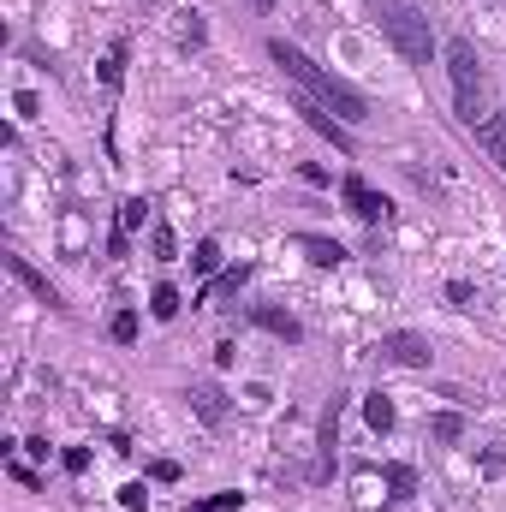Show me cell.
Listing matches in <instances>:
<instances>
[{
	"instance_id": "obj_29",
	"label": "cell",
	"mask_w": 506,
	"mask_h": 512,
	"mask_svg": "<svg viewBox=\"0 0 506 512\" xmlns=\"http://www.w3.org/2000/svg\"><path fill=\"white\" fill-rule=\"evenodd\" d=\"M245 6H251V12H274V0H245Z\"/></svg>"
},
{
	"instance_id": "obj_11",
	"label": "cell",
	"mask_w": 506,
	"mask_h": 512,
	"mask_svg": "<svg viewBox=\"0 0 506 512\" xmlns=\"http://www.w3.org/2000/svg\"><path fill=\"white\" fill-rule=\"evenodd\" d=\"M471 137H477V149L506 173V114H483V120L471 126Z\"/></svg>"
},
{
	"instance_id": "obj_9",
	"label": "cell",
	"mask_w": 506,
	"mask_h": 512,
	"mask_svg": "<svg viewBox=\"0 0 506 512\" xmlns=\"http://www.w3.org/2000/svg\"><path fill=\"white\" fill-rule=\"evenodd\" d=\"M185 399H191L197 423H209V429H221V423H227V393H221L215 382H191V387H185Z\"/></svg>"
},
{
	"instance_id": "obj_15",
	"label": "cell",
	"mask_w": 506,
	"mask_h": 512,
	"mask_svg": "<svg viewBox=\"0 0 506 512\" xmlns=\"http://www.w3.org/2000/svg\"><path fill=\"white\" fill-rule=\"evenodd\" d=\"M364 423H370V429H376V435H387V429H393V423H399V411H393V399H387V393H370V399H364Z\"/></svg>"
},
{
	"instance_id": "obj_8",
	"label": "cell",
	"mask_w": 506,
	"mask_h": 512,
	"mask_svg": "<svg viewBox=\"0 0 506 512\" xmlns=\"http://www.w3.org/2000/svg\"><path fill=\"white\" fill-rule=\"evenodd\" d=\"M149 227V197H126L120 203V227H114V239H108V256H126L131 239Z\"/></svg>"
},
{
	"instance_id": "obj_19",
	"label": "cell",
	"mask_w": 506,
	"mask_h": 512,
	"mask_svg": "<svg viewBox=\"0 0 506 512\" xmlns=\"http://www.w3.org/2000/svg\"><path fill=\"white\" fill-rule=\"evenodd\" d=\"M429 435H435V441H459V435H465V417H459V411H435V417H429Z\"/></svg>"
},
{
	"instance_id": "obj_27",
	"label": "cell",
	"mask_w": 506,
	"mask_h": 512,
	"mask_svg": "<svg viewBox=\"0 0 506 512\" xmlns=\"http://www.w3.org/2000/svg\"><path fill=\"white\" fill-rule=\"evenodd\" d=\"M12 108H18L24 120H36V114H42V102H36V90H18V96H12Z\"/></svg>"
},
{
	"instance_id": "obj_5",
	"label": "cell",
	"mask_w": 506,
	"mask_h": 512,
	"mask_svg": "<svg viewBox=\"0 0 506 512\" xmlns=\"http://www.w3.org/2000/svg\"><path fill=\"white\" fill-rule=\"evenodd\" d=\"M292 114H304V126L316 131V137H328L340 155H352V126H346V120H334L316 96H292Z\"/></svg>"
},
{
	"instance_id": "obj_2",
	"label": "cell",
	"mask_w": 506,
	"mask_h": 512,
	"mask_svg": "<svg viewBox=\"0 0 506 512\" xmlns=\"http://www.w3.org/2000/svg\"><path fill=\"white\" fill-rule=\"evenodd\" d=\"M376 18H381L387 48H393L405 66H429V60H435V30H429V18H423L417 0H381Z\"/></svg>"
},
{
	"instance_id": "obj_24",
	"label": "cell",
	"mask_w": 506,
	"mask_h": 512,
	"mask_svg": "<svg viewBox=\"0 0 506 512\" xmlns=\"http://www.w3.org/2000/svg\"><path fill=\"white\" fill-rule=\"evenodd\" d=\"M120 507L143 512V507H149V483H126V489H120Z\"/></svg>"
},
{
	"instance_id": "obj_3",
	"label": "cell",
	"mask_w": 506,
	"mask_h": 512,
	"mask_svg": "<svg viewBox=\"0 0 506 512\" xmlns=\"http://www.w3.org/2000/svg\"><path fill=\"white\" fill-rule=\"evenodd\" d=\"M447 78H453V108L465 126H477V108H483V60H477V42L471 36H453L447 48Z\"/></svg>"
},
{
	"instance_id": "obj_14",
	"label": "cell",
	"mask_w": 506,
	"mask_h": 512,
	"mask_svg": "<svg viewBox=\"0 0 506 512\" xmlns=\"http://www.w3.org/2000/svg\"><path fill=\"white\" fill-rule=\"evenodd\" d=\"M381 483H387V495H393V501H411V495H417V471H411L405 459L381 465Z\"/></svg>"
},
{
	"instance_id": "obj_12",
	"label": "cell",
	"mask_w": 506,
	"mask_h": 512,
	"mask_svg": "<svg viewBox=\"0 0 506 512\" xmlns=\"http://www.w3.org/2000/svg\"><path fill=\"white\" fill-rule=\"evenodd\" d=\"M334 435H340V393L322 411V459L310 465V483H328V471H334Z\"/></svg>"
},
{
	"instance_id": "obj_22",
	"label": "cell",
	"mask_w": 506,
	"mask_h": 512,
	"mask_svg": "<svg viewBox=\"0 0 506 512\" xmlns=\"http://www.w3.org/2000/svg\"><path fill=\"white\" fill-rule=\"evenodd\" d=\"M191 268H197V274H215V268H221V245H215V239H203V245L191 251Z\"/></svg>"
},
{
	"instance_id": "obj_1",
	"label": "cell",
	"mask_w": 506,
	"mask_h": 512,
	"mask_svg": "<svg viewBox=\"0 0 506 512\" xmlns=\"http://www.w3.org/2000/svg\"><path fill=\"white\" fill-rule=\"evenodd\" d=\"M268 60H274V66H280V72H286V78H292L304 96H316V102H322L334 120H346V126H364V120H370V96H364V90H352L346 78L322 72V66H316V60H310L298 42H286V36H268Z\"/></svg>"
},
{
	"instance_id": "obj_17",
	"label": "cell",
	"mask_w": 506,
	"mask_h": 512,
	"mask_svg": "<svg viewBox=\"0 0 506 512\" xmlns=\"http://www.w3.org/2000/svg\"><path fill=\"white\" fill-rule=\"evenodd\" d=\"M245 280H251V262H239V268H227V274H221V280H215V286H203V292H197V304H209V298H215V292H239V286H245Z\"/></svg>"
},
{
	"instance_id": "obj_21",
	"label": "cell",
	"mask_w": 506,
	"mask_h": 512,
	"mask_svg": "<svg viewBox=\"0 0 506 512\" xmlns=\"http://www.w3.org/2000/svg\"><path fill=\"white\" fill-rule=\"evenodd\" d=\"M239 489H221V495H209V501H191V512H239Z\"/></svg>"
},
{
	"instance_id": "obj_16",
	"label": "cell",
	"mask_w": 506,
	"mask_h": 512,
	"mask_svg": "<svg viewBox=\"0 0 506 512\" xmlns=\"http://www.w3.org/2000/svg\"><path fill=\"white\" fill-rule=\"evenodd\" d=\"M102 84H108V90L126 84V42H114V48L102 54Z\"/></svg>"
},
{
	"instance_id": "obj_28",
	"label": "cell",
	"mask_w": 506,
	"mask_h": 512,
	"mask_svg": "<svg viewBox=\"0 0 506 512\" xmlns=\"http://www.w3.org/2000/svg\"><path fill=\"white\" fill-rule=\"evenodd\" d=\"M149 477H155V483H179V465H173V459H155Z\"/></svg>"
},
{
	"instance_id": "obj_18",
	"label": "cell",
	"mask_w": 506,
	"mask_h": 512,
	"mask_svg": "<svg viewBox=\"0 0 506 512\" xmlns=\"http://www.w3.org/2000/svg\"><path fill=\"white\" fill-rule=\"evenodd\" d=\"M149 316H155V322H173V316H179V292H173L167 280L149 292Z\"/></svg>"
},
{
	"instance_id": "obj_13",
	"label": "cell",
	"mask_w": 506,
	"mask_h": 512,
	"mask_svg": "<svg viewBox=\"0 0 506 512\" xmlns=\"http://www.w3.org/2000/svg\"><path fill=\"white\" fill-rule=\"evenodd\" d=\"M298 251L310 256L316 268H340L346 262V245L340 239H322V233H298Z\"/></svg>"
},
{
	"instance_id": "obj_25",
	"label": "cell",
	"mask_w": 506,
	"mask_h": 512,
	"mask_svg": "<svg viewBox=\"0 0 506 512\" xmlns=\"http://www.w3.org/2000/svg\"><path fill=\"white\" fill-rule=\"evenodd\" d=\"M447 298H453L459 310H471V298H477V286H471V280H447Z\"/></svg>"
},
{
	"instance_id": "obj_6",
	"label": "cell",
	"mask_w": 506,
	"mask_h": 512,
	"mask_svg": "<svg viewBox=\"0 0 506 512\" xmlns=\"http://www.w3.org/2000/svg\"><path fill=\"white\" fill-rule=\"evenodd\" d=\"M6 274H12V280H18V286H24V292L36 298V304H48V310H66V298H60V286H54V280H48V274H42V268H36L30 256L6 251Z\"/></svg>"
},
{
	"instance_id": "obj_4",
	"label": "cell",
	"mask_w": 506,
	"mask_h": 512,
	"mask_svg": "<svg viewBox=\"0 0 506 512\" xmlns=\"http://www.w3.org/2000/svg\"><path fill=\"white\" fill-rule=\"evenodd\" d=\"M381 364H399V370H429V358H435V346L423 340V334H411V328H393V334H381Z\"/></svg>"
},
{
	"instance_id": "obj_10",
	"label": "cell",
	"mask_w": 506,
	"mask_h": 512,
	"mask_svg": "<svg viewBox=\"0 0 506 512\" xmlns=\"http://www.w3.org/2000/svg\"><path fill=\"white\" fill-rule=\"evenodd\" d=\"M251 322L262 328V334H274V340H286V346H298L304 340V328H298V316L292 310H280V304H256Z\"/></svg>"
},
{
	"instance_id": "obj_23",
	"label": "cell",
	"mask_w": 506,
	"mask_h": 512,
	"mask_svg": "<svg viewBox=\"0 0 506 512\" xmlns=\"http://www.w3.org/2000/svg\"><path fill=\"white\" fill-rule=\"evenodd\" d=\"M108 334H114V340H120V346H131V340H137V310H120V316H114V328H108Z\"/></svg>"
},
{
	"instance_id": "obj_20",
	"label": "cell",
	"mask_w": 506,
	"mask_h": 512,
	"mask_svg": "<svg viewBox=\"0 0 506 512\" xmlns=\"http://www.w3.org/2000/svg\"><path fill=\"white\" fill-rule=\"evenodd\" d=\"M149 251H155V262H173V227H167V221H155V227H149Z\"/></svg>"
},
{
	"instance_id": "obj_7",
	"label": "cell",
	"mask_w": 506,
	"mask_h": 512,
	"mask_svg": "<svg viewBox=\"0 0 506 512\" xmlns=\"http://www.w3.org/2000/svg\"><path fill=\"white\" fill-rule=\"evenodd\" d=\"M340 197H346V209H352L358 221H370V227H381V221L393 215V203L364 185V173H346V179H340Z\"/></svg>"
},
{
	"instance_id": "obj_26",
	"label": "cell",
	"mask_w": 506,
	"mask_h": 512,
	"mask_svg": "<svg viewBox=\"0 0 506 512\" xmlns=\"http://www.w3.org/2000/svg\"><path fill=\"white\" fill-rule=\"evenodd\" d=\"M60 465H66L72 477H84V471H90V447H66V459H60Z\"/></svg>"
}]
</instances>
